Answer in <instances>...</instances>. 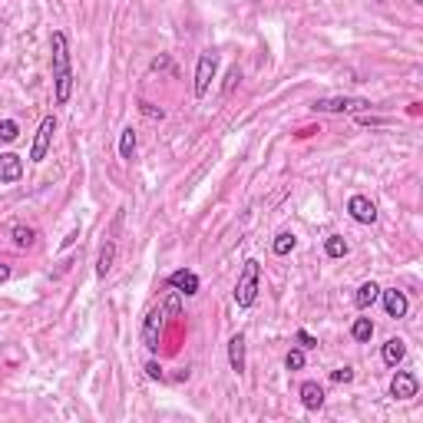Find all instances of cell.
Listing matches in <instances>:
<instances>
[{"label": "cell", "mask_w": 423, "mask_h": 423, "mask_svg": "<svg viewBox=\"0 0 423 423\" xmlns=\"http://www.w3.org/2000/svg\"><path fill=\"white\" fill-rule=\"evenodd\" d=\"M53 103L66 106L70 93H73V70H70V44H66V33L53 30Z\"/></svg>", "instance_id": "6da1fadb"}, {"label": "cell", "mask_w": 423, "mask_h": 423, "mask_svg": "<svg viewBox=\"0 0 423 423\" xmlns=\"http://www.w3.org/2000/svg\"><path fill=\"white\" fill-rule=\"evenodd\" d=\"M258 282H261V265L255 258H248L239 274V284H235V304L239 308H251L258 301Z\"/></svg>", "instance_id": "7a4b0ae2"}, {"label": "cell", "mask_w": 423, "mask_h": 423, "mask_svg": "<svg viewBox=\"0 0 423 423\" xmlns=\"http://www.w3.org/2000/svg\"><path fill=\"white\" fill-rule=\"evenodd\" d=\"M374 106L370 99H360V96H324V99H315L311 109L315 113H367Z\"/></svg>", "instance_id": "3957f363"}, {"label": "cell", "mask_w": 423, "mask_h": 423, "mask_svg": "<svg viewBox=\"0 0 423 423\" xmlns=\"http://www.w3.org/2000/svg\"><path fill=\"white\" fill-rule=\"evenodd\" d=\"M163 331H165V308H152L146 321H142V348L146 351H159V341H163Z\"/></svg>", "instance_id": "277c9868"}, {"label": "cell", "mask_w": 423, "mask_h": 423, "mask_svg": "<svg viewBox=\"0 0 423 423\" xmlns=\"http://www.w3.org/2000/svg\"><path fill=\"white\" fill-rule=\"evenodd\" d=\"M53 132H56V120L53 116H44L40 130H37V139H33V149H30V163H44L46 152H50V142H53Z\"/></svg>", "instance_id": "5b68a950"}, {"label": "cell", "mask_w": 423, "mask_h": 423, "mask_svg": "<svg viewBox=\"0 0 423 423\" xmlns=\"http://www.w3.org/2000/svg\"><path fill=\"white\" fill-rule=\"evenodd\" d=\"M215 70H218V56L215 53H202L198 56V66H196V99H202L215 80Z\"/></svg>", "instance_id": "8992f818"}, {"label": "cell", "mask_w": 423, "mask_h": 423, "mask_svg": "<svg viewBox=\"0 0 423 423\" xmlns=\"http://www.w3.org/2000/svg\"><path fill=\"white\" fill-rule=\"evenodd\" d=\"M165 284L172 288L175 294H185V298H196L198 288H202V282H198L196 272H189V268H179V272H172L169 278H165Z\"/></svg>", "instance_id": "52a82bcc"}, {"label": "cell", "mask_w": 423, "mask_h": 423, "mask_svg": "<svg viewBox=\"0 0 423 423\" xmlns=\"http://www.w3.org/2000/svg\"><path fill=\"white\" fill-rule=\"evenodd\" d=\"M417 391H420L417 374H410V370H397V374H393V380H391L393 400H410V397H417Z\"/></svg>", "instance_id": "ba28073f"}, {"label": "cell", "mask_w": 423, "mask_h": 423, "mask_svg": "<svg viewBox=\"0 0 423 423\" xmlns=\"http://www.w3.org/2000/svg\"><path fill=\"white\" fill-rule=\"evenodd\" d=\"M348 212L354 222H360V225H374V222H377V206H374L367 196H351Z\"/></svg>", "instance_id": "9c48e42d"}, {"label": "cell", "mask_w": 423, "mask_h": 423, "mask_svg": "<svg viewBox=\"0 0 423 423\" xmlns=\"http://www.w3.org/2000/svg\"><path fill=\"white\" fill-rule=\"evenodd\" d=\"M380 298H384V311H387V317H393V321H400V317H407V311H410V301H407V294L397 291V288H380Z\"/></svg>", "instance_id": "30bf717a"}, {"label": "cell", "mask_w": 423, "mask_h": 423, "mask_svg": "<svg viewBox=\"0 0 423 423\" xmlns=\"http://www.w3.org/2000/svg\"><path fill=\"white\" fill-rule=\"evenodd\" d=\"M23 179V159L17 152H0V185H13Z\"/></svg>", "instance_id": "8fae6325"}, {"label": "cell", "mask_w": 423, "mask_h": 423, "mask_svg": "<svg viewBox=\"0 0 423 423\" xmlns=\"http://www.w3.org/2000/svg\"><path fill=\"white\" fill-rule=\"evenodd\" d=\"M298 393H301L304 410H321V407H324V387H321L317 380H304Z\"/></svg>", "instance_id": "7c38bea8"}, {"label": "cell", "mask_w": 423, "mask_h": 423, "mask_svg": "<svg viewBox=\"0 0 423 423\" xmlns=\"http://www.w3.org/2000/svg\"><path fill=\"white\" fill-rule=\"evenodd\" d=\"M228 364L235 374H245V334H235L228 341Z\"/></svg>", "instance_id": "4fadbf2b"}, {"label": "cell", "mask_w": 423, "mask_h": 423, "mask_svg": "<svg viewBox=\"0 0 423 423\" xmlns=\"http://www.w3.org/2000/svg\"><path fill=\"white\" fill-rule=\"evenodd\" d=\"M380 358H384V364H387V367H397V364L407 358V344H403L400 337H391V341L380 348Z\"/></svg>", "instance_id": "5bb4252c"}, {"label": "cell", "mask_w": 423, "mask_h": 423, "mask_svg": "<svg viewBox=\"0 0 423 423\" xmlns=\"http://www.w3.org/2000/svg\"><path fill=\"white\" fill-rule=\"evenodd\" d=\"M377 301H380V284H377V282H364V284L358 288V294H354V304H358L360 311L374 308Z\"/></svg>", "instance_id": "9a60e30c"}, {"label": "cell", "mask_w": 423, "mask_h": 423, "mask_svg": "<svg viewBox=\"0 0 423 423\" xmlns=\"http://www.w3.org/2000/svg\"><path fill=\"white\" fill-rule=\"evenodd\" d=\"M113 261H116V241H106L103 251H99V261H96V274L99 278H106L113 272Z\"/></svg>", "instance_id": "2e32d148"}, {"label": "cell", "mask_w": 423, "mask_h": 423, "mask_svg": "<svg viewBox=\"0 0 423 423\" xmlns=\"http://www.w3.org/2000/svg\"><path fill=\"white\" fill-rule=\"evenodd\" d=\"M11 239L17 248H33L37 245V232H33L30 225H13L11 228Z\"/></svg>", "instance_id": "e0dca14e"}, {"label": "cell", "mask_w": 423, "mask_h": 423, "mask_svg": "<svg viewBox=\"0 0 423 423\" xmlns=\"http://www.w3.org/2000/svg\"><path fill=\"white\" fill-rule=\"evenodd\" d=\"M351 337H354L358 344H367L370 337H374V321H370V317H358V321L351 324Z\"/></svg>", "instance_id": "ac0fdd59"}, {"label": "cell", "mask_w": 423, "mask_h": 423, "mask_svg": "<svg viewBox=\"0 0 423 423\" xmlns=\"http://www.w3.org/2000/svg\"><path fill=\"white\" fill-rule=\"evenodd\" d=\"M294 245H298L294 232H278V235H274V241H272V251L284 258V255H291V251H294Z\"/></svg>", "instance_id": "d6986e66"}, {"label": "cell", "mask_w": 423, "mask_h": 423, "mask_svg": "<svg viewBox=\"0 0 423 423\" xmlns=\"http://www.w3.org/2000/svg\"><path fill=\"white\" fill-rule=\"evenodd\" d=\"M120 156L126 163H132V156H136V130H132V126H126L120 136Z\"/></svg>", "instance_id": "ffe728a7"}, {"label": "cell", "mask_w": 423, "mask_h": 423, "mask_svg": "<svg viewBox=\"0 0 423 423\" xmlns=\"http://www.w3.org/2000/svg\"><path fill=\"white\" fill-rule=\"evenodd\" d=\"M324 251H327V258H344L351 251V245L344 241V235H331V239L324 241Z\"/></svg>", "instance_id": "44dd1931"}, {"label": "cell", "mask_w": 423, "mask_h": 423, "mask_svg": "<svg viewBox=\"0 0 423 423\" xmlns=\"http://www.w3.org/2000/svg\"><path fill=\"white\" fill-rule=\"evenodd\" d=\"M17 136H20V126H17V122H13V120H0V139L13 142Z\"/></svg>", "instance_id": "7402d4cb"}, {"label": "cell", "mask_w": 423, "mask_h": 423, "mask_svg": "<svg viewBox=\"0 0 423 423\" xmlns=\"http://www.w3.org/2000/svg\"><path fill=\"white\" fill-rule=\"evenodd\" d=\"M284 367H288V370H301V367H304V351H301V348L288 351V358H284Z\"/></svg>", "instance_id": "603a6c76"}, {"label": "cell", "mask_w": 423, "mask_h": 423, "mask_svg": "<svg viewBox=\"0 0 423 423\" xmlns=\"http://www.w3.org/2000/svg\"><path fill=\"white\" fill-rule=\"evenodd\" d=\"M239 83H241V70H239V66H232V70H228V76H225V83H222V93L228 96V93L239 87Z\"/></svg>", "instance_id": "cb8c5ba5"}, {"label": "cell", "mask_w": 423, "mask_h": 423, "mask_svg": "<svg viewBox=\"0 0 423 423\" xmlns=\"http://www.w3.org/2000/svg\"><path fill=\"white\" fill-rule=\"evenodd\" d=\"M294 341H298V348H301V351H315V348H317V337H315V334H308L304 327L298 331V334H294Z\"/></svg>", "instance_id": "d4e9b609"}, {"label": "cell", "mask_w": 423, "mask_h": 423, "mask_svg": "<svg viewBox=\"0 0 423 423\" xmlns=\"http://www.w3.org/2000/svg\"><path fill=\"white\" fill-rule=\"evenodd\" d=\"M331 380H334V384H351V380H354V370H351V367H337L334 374H331Z\"/></svg>", "instance_id": "484cf974"}, {"label": "cell", "mask_w": 423, "mask_h": 423, "mask_svg": "<svg viewBox=\"0 0 423 423\" xmlns=\"http://www.w3.org/2000/svg\"><path fill=\"white\" fill-rule=\"evenodd\" d=\"M139 109H142V113H146V116H149V120H163V116H165L163 109H156V106H152V103H139Z\"/></svg>", "instance_id": "4316f807"}, {"label": "cell", "mask_w": 423, "mask_h": 423, "mask_svg": "<svg viewBox=\"0 0 423 423\" xmlns=\"http://www.w3.org/2000/svg\"><path fill=\"white\" fill-rule=\"evenodd\" d=\"M146 374H149L152 380H165L163 367H159V364H156V360H149V364H146Z\"/></svg>", "instance_id": "83f0119b"}, {"label": "cell", "mask_w": 423, "mask_h": 423, "mask_svg": "<svg viewBox=\"0 0 423 423\" xmlns=\"http://www.w3.org/2000/svg\"><path fill=\"white\" fill-rule=\"evenodd\" d=\"M149 66L152 70H172V60H169V56H156Z\"/></svg>", "instance_id": "f1b7e54d"}, {"label": "cell", "mask_w": 423, "mask_h": 423, "mask_svg": "<svg viewBox=\"0 0 423 423\" xmlns=\"http://www.w3.org/2000/svg\"><path fill=\"white\" fill-rule=\"evenodd\" d=\"M7 278H11V268H7V265H0V284L7 282Z\"/></svg>", "instance_id": "f546056e"}, {"label": "cell", "mask_w": 423, "mask_h": 423, "mask_svg": "<svg viewBox=\"0 0 423 423\" xmlns=\"http://www.w3.org/2000/svg\"><path fill=\"white\" fill-rule=\"evenodd\" d=\"M413 4H423V0H413Z\"/></svg>", "instance_id": "4dcf8cb0"}]
</instances>
